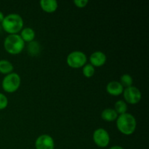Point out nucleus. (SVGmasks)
I'll return each mask as SVG.
<instances>
[{"instance_id":"obj_7","label":"nucleus","mask_w":149,"mask_h":149,"mask_svg":"<svg viewBox=\"0 0 149 149\" xmlns=\"http://www.w3.org/2000/svg\"><path fill=\"white\" fill-rule=\"evenodd\" d=\"M93 138L95 143L100 148H106L110 143V135L108 131L103 128L95 130L93 132Z\"/></svg>"},{"instance_id":"obj_5","label":"nucleus","mask_w":149,"mask_h":149,"mask_svg":"<svg viewBox=\"0 0 149 149\" xmlns=\"http://www.w3.org/2000/svg\"><path fill=\"white\" fill-rule=\"evenodd\" d=\"M87 55L81 51H73L67 56L66 62L68 66L73 68L83 67L87 63Z\"/></svg>"},{"instance_id":"obj_20","label":"nucleus","mask_w":149,"mask_h":149,"mask_svg":"<svg viewBox=\"0 0 149 149\" xmlns=\"http://www.w3.org/2000/svg\"><path fill=\"white\" fill-rule=\"evenodd\" d=\"M74 3L77 7L83 8V7H85L87 5L89 1L88 0H74Z\"/></svg>"},{"instance_id":"obj_6","label":"nucleus","mask_w":149,"mask_h":149,"mask_svg":"<svg viewBox=\"0 0 149 149\" xmlns=\"http://www.w3.org/2000/svg\"><path fill=\"white\" fill-rule=\"evenodd\" d=\"M123 96L126 103L132 105L139 103L142 97L139 89L132 85L124 90Z\"/></svg>"},{"instance_id":"obj_22","label":"nucleus","mask_w":149,"mask_h":149,"mask_svg":"<svg viewBox=\"0 0 149 149\" xmlns=\"http://www.w3.org/2000/svg\"><path fill=\"white\" fill-rule=\"evenodd\" d=\"M109 149H124L122 146H112L111 148Z\"/></svg>"},{"instance_id":"obj_4","label":"nucleus","mask_w":149,"mask_h":149,"mask_svg":"<svg viewBox=\"0 0 149 149\" xmlns=\"http://www.w3.org/2000/svg\"><path fill=\"white\" fill-rule=\"evenodd\" d=\"M21 79L17 73H10L4 77L1 82V87L5 92L13 93L17 91L20 87Z\"/></svg>"},{"instance_id":"obj_12","label":"nucleus","mask_w":149,"mask_h":149,"mask_svg":"<svg viewBox=\"0 0 149 149\" xmlns=\"http://www.w3.org/2000/svg\"><path fill=\"white\" fill-rule=\"evenodd\" d=\"M20 37L22 38L24 42H31L34 40L35 31L33 29L30 27H26L21 30Z\"/></svg>"},{"instance_id":"obj_14","label":"nucleus","mask_w":149,"mask_h":149,"mask_svg":"<svg viewBox=\"0 0 149 149\" xmlns=\"http://www.w3.org/2000/svg\"><path fill=\"white\" fill-rule=\"evenodd\" d=\"M13 68L14 66L11 62L7 60H0V73L7 75L12 73Z\"/></svg>"},{"instance_id":"obj_3","label":"nucleus","mask_w":149,"mask_h":149,"mask_svg":"<svg viewBox=\"0 0 149 149\" xmlns=\"http://www.w3.org/2000/svg\"><path fill=\"white\" fill-rule=\"evenodd\" d=\"M4 47L9 54L17 55L24 49L25 42L20 35L10 34L4 39Z\"/></svg>"},{"instance_id":"obj_19","label":"nucleus","mask_w":149,"mask_h":149,"mask_svg":"<svg viewBox=\"0 0 149 149\" xmlns=\"http://www.w3.org/2000/svg\"><path fill=\"white\" fill-rule=\"evenodd\" d=\"M8 105V99L4 94L0 93V110L6 109Z\"/></svg>"},{"instance_id":"obj_17","label":"nucleus","mask_w":149,"mask_h":149,"mask_svg":"<svg viewBox=\"0 0 149 149\" xmlns=\"http://www.w3.org/2000/svg\"><path fill=\"white\" fill-rule=\"evenodd\" d=\"M133 79L131 75L128 74H124L120 77V84L123 86V87H129L132 86Z\"/></svg>"},{"instance_id":"obj_10","label":"nucleus","mask_w":149,"mask_h":149,"mask_svg":"<svg viewBox=\"0 0 149 149\" xmlns=\"http://www.w3.org/2000/svg\"><path fill=\"white\" fill-rule=\"evenodd\" d=\"M106 91L111 95L118 96L123 93L124 87L119 81H111L106 86Z\"/></svg>"},{"instance_id":"obj_21","label":"nucleus","mask_w":149,"mask_h":149,"mask_svg":"<svg viewBox=\"0 0 149 149\" xmlns=\"http://www.w3.org/2000/svg\"><path fill=\"white\" fill-rule=\"evenodd\" d=\"M4 14L2 13V12L0 11V23H1V22L3 21V20H4Z\"/></svg>"},{"instance_id":"obj_8","label":"nucleus","mask_w":149,"mask_h":149,"mask_svg":"<svg viewBox=\"0 0 149 149\" xmlns=\"http://www.w3.org/2000/svg\"><path fill=\"white\" fill-rule=\"evenodd\" d=\"M36 149H54L55 142L50 135H42L36 138L35 141Z\"/></svg>"},{"instance_id":"obj_13","label":"nucleus","mask_w":149,"mask_h":149,"mask_svg":"<svg viewBox=\"0 0 149 149\" xmlns=\"http://www.w3.org/2000/svg\"><path fill=\"white\" fill-rule=\"evenodd\" d=\"M118 116L113 109H106L101 113V118L106 122H113L117 119Z\"/></svg>"},{"instance_id":"obj_9","label":"nucleus","mask_w":149,"mask_h":149,"mask_svg":"<svg viewBox=\"0 0 149 149\" xmlns=\"http://www.w3.org/2000/svg\"><path fill=\"white\" fill-rule=\"evenodd\" d=\"M106 60H107V58H106V54L101 51H95L93 52L90 57V61L91 63L90 64L94 67L102 66L106 63Z\"/></svg>"},{"instance_id":"obj_1","label":"nucleus","mask_w":149,"mask_h":149,"mask_svg":"<svg viewBox=\"0 0 149 149\" xmlns=\"http://www.w3.org/2000/svg\"><path fill=\"white\" fill-rule=\"evenodd\" d=\"M116 127L120 132L125 135L133 134L137 127V122L135 116L131 113H125L118 116L116 119Z\"/></svg>"},{"instance_id":"obj_18","label":"nucleus","mask_w":149,"mask_h":149,"mask_svg":"<svg viewBox=\"0 0 149 149\" xmlns=\"http://www.w3.org/2000/svg\"><path fill=\"white\" fill-rule=\"evenodd\" d=\"M95 67L91 64H85L83 66L82 73L83 75L87 78H90L95 74Z\"/></svg>"},{"instance_id":"obj_15","label":"nucleus","mask_w":149,"mask_h":149,"mask_svg":"<svg viewBox=\"0 0 149 149\" xmlns=\"http://www.w3.org/2000/svg\"><path fill=\"white\" fill-rule=\"evenodd\" d=\"M41 47L40 45L36 41H32L29 42V46H28V52L29 55L31 56H35L37 55L40 52Z\"/></svg>"},{"instance_id":"obj_16","label":"nucleus","mask_w":149,"mask_h":149,"mask_svg":"<svg viewBox=\"0 0 149 149\" xmlns=\"http://www.w3.org/2000/svg\"><path fill=\"white\" fill-rule=\"evenodd\" d=\"M115 111L117 113L118 115L124 114V113H127V105L125 101L122 100H117L115 103L114 105V109Z\"/></svg>"},{"instance_id":"obj_23","label":"nucleus","mask_w":149,"mask_h":149,"mask_svg":"<svg viewBox=\"0 0 149 149\" xmlns=\"http://www.w3.org/2000/svg\"><path fill=\"white\" fill-rule=\"evenodd\" d=\"M54 149H55V148H54Z\"/></svg>"},{"instance_id":"obj_11","label":"nucleus","mask_w":149,"mask_h":149,"mask_svg":"<svg viewBox=\"0 0 149 149\" xmlns=\"http://www.w3.org/2000/svg\"><path fill=\"white\" fill-rule=\"evenodd\" d=\"M40 6L45 12L52 13L58 9V3L55 0H42L40 1Z\"/></svg>"},{"instance_id":"obj_2","label":"nucleus","mask_w":149,"mask_h":149,"mask_svg":"<svg viewBox=\"0 0 149 149\" xmlns=\"http://www.w3.org/2000/svg\"><path fill=\"white\" fill-rule=\"evenodd\" d=\"M3 29L10 34H16L23 28V20L21 16L15 13H11L4 16L1 22Z\"/></svg>"}]
</instances>
